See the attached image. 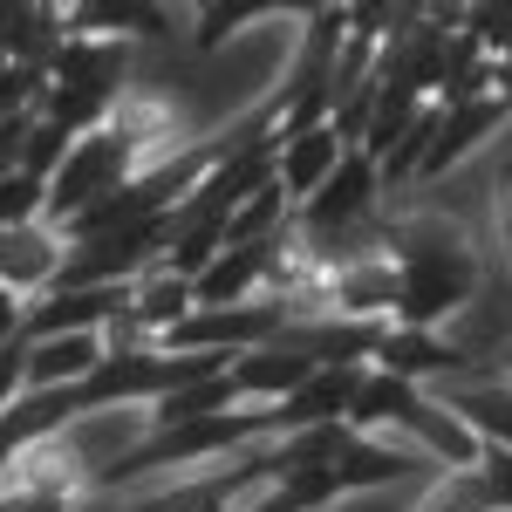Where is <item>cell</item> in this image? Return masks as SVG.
Segmentation results:
<instances>
[{
    "mask_svg": "<svg viewBox=\"0 0 512 512\" xmlns=\"http://www.w3.org/2000/svg\"><path fill=\"white\" fill-rule=\"evenodd\" d=\"M239 21H246V14H239V7H212V14H205V21H198L192 48H219V35H226V28H239Z\"/></svg>",
    "mask_w": 512,
    "mask_h": 512,
    "instance_id": "obj_13",
    "label": "cell"
},
{
    "mask_svg": "<svg viewBox=\"0 0 512 512\" xmlns=\"http://www.w3.org/2000/svg\"><path fill=\"white\" fill-rule=\"evenodd\" d=\"M417 383H403V376H390V369H362V390H355V403H349V431H362V437H376L383 424H403V410L417 403Z\"/></svg>",
    "mask_w": 512,
    "mask_h": 512,
    "instance_id": "obj_9",
    "label": "cell"
},
{
    "mask_svg": "<svg viewBox=\"0 0 512 512\" xmlns=\"http://www.w3.org/2000/svg\"><path fill=\"white\" fill-rule=\"evenodd\" d=\"M390 267H396V315L390 328H444L478 301L485 260L451 219H396L390 226Z\"/></svg>",
    "mask_w": 512,
    "mask_h": 512,
    "instance_id": "obj_1",
    "label": "cell"
},
{
    "mask_svg": "<svg viewBox=\"0 0 512 512\" xmlns=\"http://www.w3.org/2000/svg\"><path fill=\"white\" fill-rule=\"evenodd\" d=\"M506 69H512V55H506Z\"/></svg>",
    "mask_w": 512,
    "mask_h": 512,
    "instance_id": "obj_15",
    "label": "cell"
},
{
    "mask_svg": "<svg viewBox=\"0 0 512 512\" xmlns=\"http://www.w3.org/2000/svg\"><path fill=\"white\" fill-rule=\"evenodd\" d=\"M21 315H28V301H14V294L0 287V355L21 342Z\"/></svg>",
    "mask_w": 512,
    "mask_h": 512,
    "instance_id": "obj_14",
    "label": "cell"
},
{
    "mask_svg": "<svg viewBox=\"0 0 512 512\" xmlns=\"http://www.w3.org/2000/svg\"><path fill=\"white\" fill-rule=\"evenodd\" d=\"M492 219H499V267H506V287H512V171L492 192Z\"/></svg>",
    "mask_w": 512,
    "mask_h": 512,
    "instance_id": "obj_12",
    "label": "cell"
},
{
    "mask_svg": "<svg viewBox=\"0 0 512 512\" xmlns=\"http://www.w3.org/2000/svg\"><path fill=\"white\" fill-rule=\"evenodd\" d=\"M48 219V185L28 178V171H7L0 178V233H21V226H41Z\"/></svg>",
    "mask_w": 512,
    "mask_h": 512,
    "instance_id": "obj_10",
    "label": "cell"
},
{
    "mask_svg": "<svg viewBox=\"0 0 512 512\" xmlns=\"http://www.w3.org/2000/svg\"><path fill=\"white\" fill-rule=\"evenodd\" d=\"M472 472H478V492H485V506H492V512H512V451L485 444Z\"/></svg>",
    "mask_w": 512,
    "mask_h": 512,
    "instance_id": "obj_11",
    "label": "cell"
},
{
    "mask_svg": "<svg viewBox=\"0 0 512 512\" xmlns=\"http://www.w3.org/2000/svg\"><path fill=\"white\" fill-rule=\"evenodd\" d=\"M376 369H390L403 383H424V376H444V369H465V355L444 328H383Z\"/></svg>",
    "mask_w": 512,
    "mask_h": 512,
    "instance_id": "obj_7",
    "label": "cell"
},
{
    "mask_svg": "<svg viewBox=\"0 0 512 512\" xmlns=\"http://www.w3.org/2000/svg\"><path fill=\"white\" fill-rule=\"evenodd\" d=\"M349 158V144L335 137V123H321V130H294V137H274V185L287 192V205L301 212L308 198L335 178V164Z\"/></svg>",
    "mask_w": 512,
    "mask_h": 512,
    "instance_id": "obj_6",
    "label": "cell"
},
{
    "mask_svg": "<svg viewBox=\"0 0 512 512\" xmlns=\"http://www.w3.org/2000/svg\"><path fill=\"white\" fill-rule=\"evenodd\" d=\"M369 219H383V164L369 151H349L335 164V178L294 212V233H349V226H369Z\"/></svg>",
    "mask_w": 512,
    "mask_h": 512,
    "instance_id": "obj_2",
    "label": "cell"
},
{
    "mask_svg": "<svg viewBox=\"0 0 512 512\" xmlns=\"http://www.w3.org/2000/svg\"><path fill=\"white\" fill-rule=\"evenodd\" d=\"M308 376H315V362L294 349V342H280V335H274V342H260V349L233 355V369H226V396L246 403V410H280Z\"/></svg>",
    "mask_w": 512,
    "mask_h": 512,
    "instance_id": "obj_3",
    "label": "cell"
},
{
    "mask_svg": "<svg viewBox=\"0 0 512 512\" xmlns=\"http://www.w3.org/2000/svg\"><path fill=\"white\" fill-rule=\"evenodd\" d=\"M62 260H69V239L55 233L48 219H41V226H21V233H0V287H7L14 301H28V308L55 287Z\"/></svg>",
    "mask_w": 512,
    "mask_h": 512,
    "instance_id": "obj_5",
    "label": "cell"
},
{
    "mask_svg": "<svg viewBox=\"0 0 512 512\" xmlns=\"http://www.w3.org/2000/svg\"><path fill=\"white\" fill-rule=\"evenodd\" d=\"M451 410L465 417V431H472L478 444L512 451V376H478L465 390H451Z\"/></svg>",
    "mask_w": 512,
    "mask_h": 512,
    "instance_id": "obj_8",
    "label": "cell"
},
{
    "mask_svg": "<svg viewBox=\"0 0 512 512\" xmlns=\"http://www.w3.org/2000/svg\"><path fill=\"white\" fill-rule=\"evenodd\" d=\"M110 362V335H41L21 342V390H82Z\"/></svg>",
    "mask_w": 512,
    "mask_h": 512,
    "instance_id": "obj_4",
    "label": "cell"
}]
</instances>
